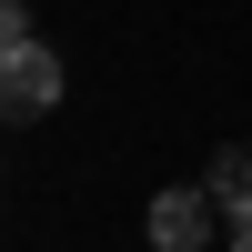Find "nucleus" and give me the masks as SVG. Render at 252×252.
I'll return each mask as SVG.
<instances>
[{
  "instance_id": "7ed1b4c3",
  "label": "nucleus",
  "mask_w": 252,
  "mask_h": 252,
  "mask_svg": "<svg viewBox=\"0 0 252 252\" xmlns=\"http://www.w3.org/2000/svg\"><path fill=\"white\" fill-rule=\"evenodd\" d=\"M212 202H222V222H232V232L252 222V152H222V161H212Z\"/></svg>"
},
{
  "instance_id": "f257e3e1",
  "label": "nucleus",
  "mask_w": 252,
  "mask_h": 252,
  "mask_svg": "<svg viewBox=\"0 0 252 252\" xmlns=\"http://www.w3.org/2000/svg\"><path fill=\"white\" fill-rule=\"evenodd\" d=\"M0 101H10V121H40V111L61 101V61H51V40H20V51H10Z\"/></svg>"
},
{
  "instance_id": "f03ea898",
  "label": "nucleus",
  "mask_w": 252,
  "mask_h": 252,
  "mask_svg": "<svg viewBox=\"0 0 252 252\" xmlns=\"http://www.w3.org/2000/svg\"><path fill=\"white\" fill-rule=\"evenodd\" d=\"M212 212H222L212 192H161L152 202V242L161 252H202V242H212Z\"/></svg>"
},
{
  "instance_id": "20e7f679",
  "label": "nucleus",
  "mask_w": 252,
  "mask_h": 252,
  "mask_svg": "<svg viewBox=\"0 0 252 252\" xmlns=\"http://www.w3.org/2000/svg\"><path fill=\"white\" fill-rule=\"evenodd\" d=\"M232 252H252V222H242V232H232Z\"/></svg>"
}]
</instances>
